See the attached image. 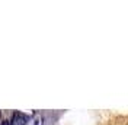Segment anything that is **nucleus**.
<instances>
[{
  "instance_id": "obj_1",
  "label": "nucleus",
  "mask_w": 128,
  "mask_h": 125,
  "mask_svg": "<svg viewBox=\"0 0 128 125\" xmlns=\"http://www.w3.org/2000/svg\"><path fill=\"white\" fill-rule=\"evenodd\" d=\"M28 121V116L22 112H15L12 118V125H25Z\"/></svg>"
},
{
  "instance_id": "obj_2",
  "label": "nucleus",
  "mask_w": 128,
  "mask_h": 125,
  "mask_svg": "<svg viewBox=\"0 0 128 125\" xmlns=\"http://www.w3.org/2000/svg\"><path fill=\"white\" fill-rule=\"evenodd\" d=\"M34 125H42V122H41V116H36V118H35Z\"/></svg>"
},
{
  "instance_id": "obj_3",
  "label": "nucleus",
  "mask_w": 128,
  "mask_h": 125,
  "mask_svg": "<svg viewBox=\"0 0 128 125\" xmlns=\"http://www.w3.org/2000/svg\"><path fill=\"white\" fill-rule=\"evenodd\" d=\"M0 118H2V112H0Z\"/></svg>"
}]
</instances>
